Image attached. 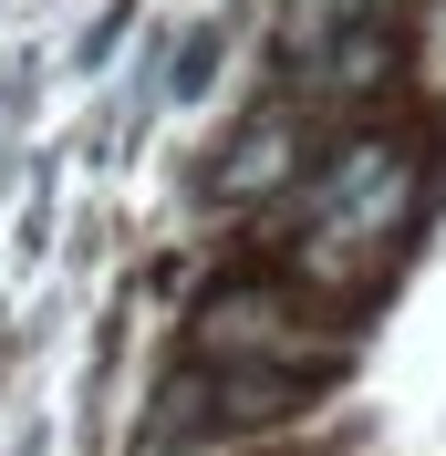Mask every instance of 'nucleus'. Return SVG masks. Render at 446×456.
Segmentation results:
<instances>
[{"label":"nucleus","mask_w":446,"mask_h":456,"mask_svg":"<svg viewBox=\"0 0 446 456\" xmlns=\"http://www.w3.org/2000/svg\"><path fill=\"white\" fill-rule=\"evenodd\" d=\"M280 167H291V135H280V125H260V135L239 145V167H228V187H239V198H260V187H270Z\"/></svg>","instance_id":"f257e3e1"}]
</instances>
